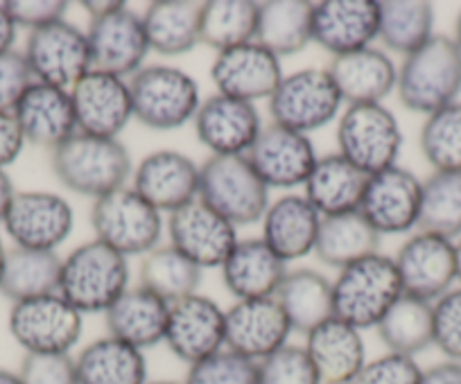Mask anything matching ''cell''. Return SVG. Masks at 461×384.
I'll use <instances>...</instances> for the list:
<instances>
[{
	"label": "cell",
	"instance_id": "obj_10",
	"mask_svg": "<svg viewBox=\"0 0 461 384\" xmlns=\"http://www.w3.org/2000/svg\"><path fill=\"white\" fill-rule=\"evenodd\" d=\"M10 333L28 355H68L82 337V315L57 294L14 303Z\"/></svg>",
	"mask_w": 461,
	"mask_h": 384
},
{
	"label": "cell",
	"instance_id": "obj_24",
	"mask_svg": "<svg viewBox=\"0 0 461 384\" xmlns=\"http://www.w3.org/2000/svg\"><path fill=\"white\" fill-rule=\"evenodd\" d=\"M25 143L57 149L77 134L73 98L66 88L32 82L12 112Z\"/></svg>",
	"mask_w": 461,
	"mask_h": 384
},
{
	"label": "cell",
	"instance_id": "obj_44",
	"mask_svg": "<svg viewBox=\"0 0 461 384\" xmlns=\"http://www.w3.org/2000/svg\"><path fill=\"white\" fill-rule=\"evenodd\" d=\"M184 384H260L258 362L226 348L190 366Z\"/></svg>",
	"mask_w": 461,
	"mask_h": 384
},
{
	"label": "cell",
	"instance_id": "obj_15",
	"mask_svg": "<svg viewBox=\"0 0 461 384\" xmlns=\"http://www.w3.org/2000/svg\"><path fill=\"white\" fill-rule=\"evenodd\" d=\"M423 181L405 167L369 176L360 213L380 236H398L419 227Z\"/></svg>",
	"mask_w": 461,
	"mask_h": 384
},
{
	"label": "cell",
	"instance_id": "obj_16",
	"mask_svg": "<svg viewBox=\"0 0 461 384\" xmlns=\"http://www.w3.org/2000/svg\"><path fill=\"white\" fill-rule=\"evenodd\" d=\"M211 77L220 95L254 104L256 100H269L278 88L283 79L281 59L251 41L217 52Z\"/></svg>",
	"mask_w": 461,
	"mask_h": 384
},
{
	"label": "cell",
	"instance_id": "obj_54",
	"mask_svg": "<svg viewBox=\"0 0 461 384\" xmlns=\"http://www.w3.org/2000/svg\"><path fill=\"white\" fill-rule=\"evenodd\" d=\"M14 195H16L14 183H12L10 176L5 174V170H0V222H3V218H5Z\"/></svg>",
	"mask_w": 461,
	"mask_h": 384
},
{
	"label": "cell",
	"instance_id": "obj_8",
	"mask_svg": "<svg viewBox=\"0 0 461 384\" xmlns=\"http://www.w3.org/2000/svg\"><path fill=\"white\" fill-rule=\"evenodd\" d=\"M337 145L346 161L374 176L396 165L402 131L384 104H351L337 125Z\"/></svg>",
	"mask_w": 461,
	"mask_h": 384
},
{
	"label": "cell",
	"instance_id": "obj_53",
	"mask_svg": "<svg viewBox=\"0 0 461 384\" xmlns=\"http://www.w3.org/2000/svg\"><path fill=\"white\" fill-rule=\"evenodd\" d=\"M16 25L5 10V3H0V55H5L14 48Z\"/></svg>",
	"mask_w": 461,
	"mask_h": 384
},
{
	"label": "cell",
	"instance_id": "obj_51",
	"mask_svg": "<svg viewBox=\"0 0 461 384\" xmlns=\"http://www.w3.org/2000/svg\"><path fill=\"white\" fill-rule=\"evenodd\" d=\"M25 138L21 134L19 122L14 121L12 113L0 112V170H5L7 165L16 161L23 152Z\"/></svg>",
	"mask_w": 461,
	"mask_h": 384
},
{
	"label": "cell",
	"instance_id": "obj_46",
	"mask_svg": "<svg viewBox=\"0 0 461 384\" xmlns=\"http://www.w3.org/2000/svg\"><path fill=\"white\" fill-rule=\"evenodd\" d=\"M432 344L450 362H461V287L432 303Z\"/></svg>",
	"mask_w": 461,
	"mask_h": 384
},
{
	"label": "cell",
	"instance_id": "obj_38",
	"mask_svg": "<svg viewBox=\"0 0 461 384\" xmlns=\"http://www.w3.org/2000/svg\"><path fill=\"white\" fill-rule=\"evenodd\" d=\"M380 5L378 39L407 57L434 37V7L425 0H387Z\"/></svg>",
	"mask_w": 461,
	"mask_h": 384
},
{
	"label": "cell",
	"instance_id": "obj_60",
	"mask_svg": "<svg viewBox=\"0 0 461 384\" xmlns=\"http://www.w3.org/2000/svg\"><path fill=\"white\" fill-rule=\"evenodd\" d=\"M145 384H176V382H145Z\"/></svg>",
	"mask_w": 461,
	"mask_h": 384
},
{
	"label": "cell",
	"instance_id": "obj_41",
	"mask_svg": "<svg viewBox=\"0 0 461 384\" xmlns=\"http://www.w3.org/2000/svg\"><path fill=\"white\" fill-rule=\"evenodd\" d=\"M202 269L175 246H157L140 264V287L157 294L166 303H176L197 294Z\"/></svg>",
	"mask_w": 461,
	"mask_h": 384
},
{
	"label": "cell",
	"instance_id": "obj_52",
	"mask_svg": "<svg viewBox=\"0 0 461 384\" xmlns=\"http://www.w3.org/2000/svg\"><path fill=\"white\" fill-rule=\"evenodd\" d=\"M420 384H461V362H441L432 369L423 371Z\"/></svg>",
	"mask_w": 461,
	"mask_h": 384
},
{
	"label": "cell",
	"instance_id": "obj_37",
	"mask_svg": "<svg viewBox=\"0 0 461 384\" xmlns=\"http://www.w3.org/2000/svg\"><path fill=\"white\" fill-rule=\"evenodd\" d=\"M61 263L64 260L55 251L12 249L7 251L5 269L0 276V292L10 301H28V299L46 297L59 292Z\"/></svg>",
	"mask_w": 461,
	"mask_h": 384
},
{
	"label": "cell",
	"instance_id": "obj_20",
	"mask_svg": "<svg viewBox=\"0 0 461 384\" xmlns=\"http://www.w3.org/2000/svg\"><path fill=\"white\" fill-rule=\"evenodd\" d=\"M245 158L267 188L283 190L305 185L317 163L314 145L308 136L296 134L274 122L263 127Z\"/></svg>",
	"mask_w": 461,
	"mask_h": 384
},
{
	"label": "cell",
	"instance_id": "obj_25",
	"mask_svg": "<svg viewBox=\"0 0 461 384\" xmlns=\"http://www.w3.org/2000/svg\"><path fill=\"white\" fill-rule=\"evenodd\" d=\"M134 190L158 213H175L199 197V167L175 149L152 152L136 167Z\"/></svg>",
	"mask_w": 461,
	"mask_h": 384
},
{
	"label": "cell",
	"instance_id": "obj_36",
	"mask_svg": "<svg viewBox=\"0 0 461 384\" xmlns=\"http://www.w3.org/2000/svg\"><path fill=\"white\" fill-rule=\"evenodd\" d=\"M378 246L380 233L362 218L360 210H356V213L321 218L314 254L328 267L344 269L357 260L375 255Z\"/></svg>",
	"mask_w": 461,
	"mask_h": 384
},
{
	"label": "cell",
	"instance_id": "obj_1",
	"mask_svg": "<svg viewBox=\"0 0 461 384\" xmlns=\"http://www.w3.org/2000/svg\"><path fill=\"white\" fill-rule=\"evenodd\" d=\"M396 91L402 107L425 118L456 103L461 95V48L455 39L434 34L407 55L398 68Z\"/></svg>",
	"mask_w": 461,
	"mask_h": 384
},
{
	"label": "cell",
	"instance_id": "obj_11",
	"mask_svg": "<svg viewBox=\"0 0 461 384\" xmlns=\"http://www.w3.org/2000/svg\"><path fill=\"white\" fill-rule=\"evenodd\" d=\"M23 57L34 82L66 91L93 70L86 32L68 21H57L46 28L32 30Z\"/></svg>",
	"mask_w": 461,
	"mask_h": 384
},
{
	"label": "cell",
	"instance_id": "obj_19",
	"mask_svg": "<svg viewBox=\"0 0 461 384\" xmlns=\"http://www.w3.org/2000/svg\"><path fill=\"white\" fill-rule=\"evenodd\" d=\"M226 337V312L208 297H185L172 303L166 339L172 353L185 364H197L221 351Z\"/></svg>",
	"mask_w": 461,
	"mask_h": 384
},
{
	"label": "cell",
	"instance_id": "obj_48",
	"mask_svg": "<svg viewBox=\"0 0 461 384\" xmlns=\"http://www.w3.org/2000/svg\"><path fill=\"white\" fill-rule=\"evenodd\" d=\"M19 378L23 384H79L70 355H25Z\"/></svg>",
	"mask_w": 461,
	"mask_h": 384
},
{
	"label": "cell",
	"instance_id": "obj_40",
	"mask_svg": "<svg viewBox=\"0 0 461 384\" xmlns=\"http://www.w3.org/2000/svg\"><path fill=\"white\" fill-rule=\"evenodd\" d=\"M375 328L389 353L407 357L419 355L432 346V303L402 294Z\"/></svg>",
	"mask_w": 461,
	"mask_h": 384
},
{
	"label": "cell",
	"instance_id": "obj_34",
	"mask_svg": "<svg viewBox=\"0 0 461 384\" xmlns=\"http://www.w3.org/2000/svg\"><path fill=\"white\" fill-rule=\"evenodd\" d=\"M79 384H145L148 362L143 351L113 337L88 344L75 360Z\"/></svg>",
	"mask_w": 461,
	"mask_h": 384
},
{
	"label": "cell",
	"instance_id": "obj_12",
	"mask_svg": "<svg viewBox=\"0 0 461 384\" xmlns=\"http://www.w3.org/2000/svg\"><path fill=\"white\" fill-rule=\"evenodd\" d=\"M86 39L93 70L122 79L139 73L149 52L143 16L131 12L127 5L91 19Z\"/></svg>",
	"mask_w": 461,
	"mask_h": 384
},
{
	"label": "cell",
	"instance_id": "obj_23",
	"mask_svg": "<svg viewBox=\"0 0 461 384\" xmlns=\"http://www.w3.org/2000/svg\"><path fill=\"white\" fill-rule=\"evenodd\" d=\"M375 0H323L312 10V41L332 57L369 48L378 39Z\"/></svg>",
	"mask_w": 461,
	"mask_h": 384
},
{
	"label": "cell",
	"instance_id": "obj_35",
	"mask_svg": "<svg viewBox=\"0 0 461 384\" xmlns=\"http://www.w3.org/2000/svg\"><path fill=\"white\" fill-rule=\"evenodd\" d=\"M312 3L305 0H269L258 3L256 43L281 57L296 55L312 41Z\"/></svg>",
	"mask_w": 461,
	"mask_h": 384
},
{
	"label": "cell",
	"instance_id": "obj_59",
	"mask_svg": "<svg viewBox=\"0 0 461 384\" xmlns=\"http://www.w3.org/2000/svg\"><path fill=\"white\" fill-rule=\"evenodd\" d=\"M456 41V46L461 48V12L459 16H456V23H455V37H452Z\"/></svg>",
	"mask_w": 461,
	"mask_h": 384
},
{
	"label": "cell",
	"instance_id": "obj_2",
	"mask_svg": "<svg viewBox=\"0 0 461 384\" xmlns=\"http://www.w3.org/2000/svg\"><path fill=\"white\" fill-rule=\"evenodd\" d=\"M52 170L75 195L100 197L125 188L131 176V156L118 138H100L77 131L52 149Z\"/></svg>",
	"mask_w": 461,
	"mask_h": 384
},
{
	"label": "cell",
	"instance_id": "obj_27",
	"mask_svg": "<svg viewBox=\"0 0 461 384\" xmlns=\"http://www.w3.org/2000/svg\"><path fill=\"white\" fill-rule=\"evenodd\" d=\"M305 351L321 384H353L366 364V348L360 330L337 317L308 333Z\"/></svg>",
	"mask_w": 461,
	"mask_h": 384
},
{
	"label": "cell",
	"instance_id": "obj_18",
	"mask_svg": "<svg viewBox=\"0 0 461 384\" xmlns=\"http://www.w3.org/2000/svg\"><path fill=\"white\" fill-rule=\"evenodd\" d=\"M167 233L172 246L199 269L221 267L240 242L236 227L199 200L170 213Z\"/></svg>",
	"mask_w": 461,
	"mask_h": 384
},
{
	"label": "cell",
	"instance_id": "obj_58",
	"mask_svg": "<svg viewBox=\"0 0 461 384\" xmlns=\"http://www.w3.org/2000/svg\"><path fill=\"white\" fill-rule=\"evenodd\" d=\"M5 258H7V251H5V245H3V236H0V276H3V269H5Z\"/></svg>",
	"mask_w": 461,
	"mask_h": 384
},
{
	"label": "cell",
	"instance_id": "obj_50",
	"mask_svg": "<svg viewBox=\"0 0 461 384\" xmlns=\"http://www.w3.org/2000/svg\"><path fill=\"white\" fill-rule=\"evenodd\" d=\"M5 10L16 28H28L32 32V30L64 21L68 3L64 0H7Z\"/></svg>",
	"mask_w": 461,
	"mask_h": 384
},
{
	"label": "cell",
	"instance_id": "obj_55",
	"mask_svg": "<svg viewBox=\"0 0 461 384\" xmlns=\"http://www.w3.org/2000/svg\"><path fill=\"white\" fill-rule=\"evenodd\" d=\"M122 5H125V3H121V0H104V3H102V0H86L82 7L91 14V19H95V16H104Z\"/></svg>",
	"mask_w": 461,
	"mask_h": 384
},
{
	"label": "cell",
	"instance_id": "obj_9",
	"mask_svg": "<svg viewBox=\"0 0 461 384\" xmlns=\"http://www.w3.org/2000/svg\"><path fill=\"white\" fill-rule=\"evenodd\" d=\"M344 104L328 68H303L281 79L269 98L274 125L308 136L330 125Z\"/></svg>",
	"mask_w": 461,
	"mask_h": 384
},
{
	"label": "cell",
	"instance_id": "obj_29",
	"mask_svg": "<svg viewBox=\"0 0 461 384\" xmlns=\"http://www.w3.org/2000/svg\"><path fill=\"white\" fill-rule=\"evenodd\" d=\"M287 273V263L278 258L265 240H240L221 264L224 285L240 301L274 297Z\"/></svg>",
	"mask_w": 461,
	"mask_h": 384
},
{
	"label": "cell",
	"instance_id": "obj_17",
	"mask_svg": "<svg viewBox=\"0 0 461 384\" xmlns=\"http://www.w3.org/2000/svg\"><path fill=\"white\" fill-rule=\"evenodd\" d=\"M77 131L100 138H118L134 116L130 84L115 75L91 70L73 88Z\"/></svg>",
	"mask_w": 461,
	"mask_h": 384
},
{
	"label": "cell",
	"instance_id": "obj_3",
	"mask_svg": "<svg viewBox=\"0 0 461 384\" xmlns=\"http://www.w3.org/2000/svg\"><path fill=\"white\" fill-rule=\"evenodd\" d=\"M130 290L127 258L104 242L91 240L70 251L61 263L59 294L79 312H106Z\"/></svg>",
	"mask_w": 461,
	"mask_h": 384
},
{
	"label": "cell",
	"instance_id": "obj_7",
	"mask_svg": "<svg viewBox=\"0 0 461 384\" xmlns=\"http://www.w3.org/2000/svg\"><path fill=\"white\" fill-rule=\"evenodd\" d=\"M95 240L127 255H148L161 242L163 219L134 188H118L95 200L91 209Z\"/></svg>",
	"mask_w": 461,
	"mask_h": 384
},
{
	"label": "cell",
	"instance_id": "obj_33",
	"mask_svg": "<svg viewBox=\"0 0 461 384\" xmlns=\"http://www.w3.org/2000/svg\"><path fill=\"white\" fill-rule=\"evenodd\" d=\"M202 3L193 0H158L143 14L149 50L163 57H179L202 43Z\"/></svg>",
	"mask_w": 461,
	"mask_h": 384
},
{
	"label": "cell",
	"instance_id": "obj_14",
	"mask_svg": "<svg viewBox=\"0 0 461 384\" xmlns=\"http://www.w3.org/2000/svg\"><path fill=\"white\" fill-rule=\"evenodd\" d=\"M402 294L434 303L452 290L456 281L455 242L434 233L419 231L401 246L396 258Z\"/></svg>",
	"mask_w": 461,
	"mask_h": 384
},
{
	"label": "cell",
	"instance_id": "obj_56",
	"mask_svg": "<svg viewBox=\"0 0 461 384\" xmlns=\"http://www.w3.org/2000/svg\"><path fill=\"white\" fill-rule=\"evenodd\" d=\"M0 384H23L21 382L19 373H12L7 369H0Z\"/></svg>",
	"mask_w": 461,
	"mask_h": 384
},
{
	"label": "cell",
	"instance_id": "obj_13",
	"mask_svg": "<svg viewBox=\"0 0 461 384\" xmlns=\"http://www.w3.org/2000/svg\"><path fill=\"white\" fill-rule=\"evenodd\" d=\"M3 224L19 249L55 251L68 240L75 215L73 206L64 197L43 190H28L16 192Z\"/></svg>",
	"mask_w": 461,
	"mask_h": 384
},
{
	"label": "cell",
	"instance_id": "obj_26",
	"mask_svg": "<svg viewBox=\"0 0 461 384\" xmlns=\"http://www.w3.org/2000/svg\"><path fill=\"white\" fill-rule=\"evenodd\" d=\"M328 73L348 107L383 104L398 82V66L387 52L374 46L335 57Z\"/></svg>",
	"mask_w": 461,
	"mask_h": 384
},
{
	"label": "cell",
	"instance_id": "obj_4",
	"mask_svg": "<svg viewBox=\"0 0 461 384\" xmlns=\"http://www.w3.org/2000/svg\"><path fill=\"white\" fill-rule=\"evenodd\" d=\"M401 297L402 282L396 260L375 254L339 269L332 282V312L357 330L375 328Z\"/></svg>",
	"mask_w": 461,
	"mask_h": 384
},
{
	"label": "cell",
	"instance_id": "obj_43",
	"mask_svg": "<svg viewBox=\"0 0 461 384\" xmlns=\"http://www.w3.org/2000/svg\"><path fill=\"white\" fill-rule=\"evenodd\" d=\"M420 152L434 172H461V100L425 118Z\"/></svg>",
	"mask_w": 461,
	"mask_h": 384
},
{
	"label": "cell",
	"instance_id": "obj_22",
	"mask_svg": "<svg viewBox=\"0 0 461 384\" xmlns=\"http://www.w3.org/2000/svg\"><path fill=\"white\" fill-rule=\"evenodd\" d=\"M194 131L212 156H245L263 131L256 104L242 100L211 95L194 113Z\"/></svg>",
	"mask_w": 461,
	"mask_h": 384
},
{
	"label": "cell",
	"instance_id": "obj_21",
	"mask_svg": "<svg viewBox=\"0 0 461 384\" xmlns=\"http://www.w3.org/2000/svg\"><path fill=\"white\" fill-rule=\"evenodd\" d=\"M292 326L274 297L247 299L226 310L224 346L247 360L263 362L287 344Z\"/></svg>",
	"mask_w": 461,
	"mask_h": 384
},
{
	"label": "cell",
	"instance_id": "obj_28",
	"mask_svg": "<svg viewBox=\"0 0 461 384\" xmlns=\"http://www.w3.org/2000/svg\"><path fill=\"white\" fill-rule=\"evenodd\" d=\"M369 174L357 170L339 152L317 158L308 181H305V200L312 204L321 218L356 213L360 210Z\"/></svg>",
	"mask_w": 461,
	"mask_h": 384
},
{
	"label": "cell",
	"instance_id": "obj_39",
	"mask_svg": "<svg viewBox=\"0 0 461 384\" xmlns=\"http://www.w3.org/2000/svg\"><path fill=\"white\" fill-rule=\"evenodd\" d=\"M258 3L251 0H211L202 3L199 39L217 52L256 41Z\"/></svg>",
	"mask_w": 461,
	"mask_h": 384
},
{
	"label": "cell",
	"instance_id": "obj_47",
	"mask_svg": "<svg viewBox=\"0 0 461 384\" xmlns=\"http://www.w3.org/2000/svg\"><path fill=\"white\" fill-rule=\"evenodd\" d=\"M423 369L414 357L387 353L374 362H366L353 384H420Z\"/></svg>",
	"mask_w": 461,
	"mask_h": 384
},
{
	"label": "cell",
	"instance_id": "obj_32",
	"mask_svg": "<svg viewBox=\"0 0 461 384\" xmlns=\"http://www.w3.org/2000/svg\"><path fill=\"white\" fill-rule=\"evenodd\" d=\"M274 299L290 319L296 333H312L335 317L332 312V282L314 269L287 272Z\"/></svg>",
	"mask_w": 461,
	"mask_h": 384
},
{
	"label": "cell",
	"instance_id": "obj_42",
	"mask_svg": "<svg viewBox=\"0 0 461 384\" xmlns=\"http://www.w3.org/2000/svg\"><path fill=\"white\" fill-rule=\"evenodd\" d=\"M419 228L447 240L461 237V172H434L423 181Z\"/></svg>",
	"mask_w": 461,
	"mask_h": 384
},
{
	"label": "cell",
	"instance_id": "obj_30",
	"mask_svg": "<svg viewBox=\"0 0 461 384\" xmlns=\"http://www.w3.org/2000/svg\"><path fill=\"white\" fill-rule=\"evenodd\" d=\"M321 215L303 195H285L269 204L263 218V240L285 263L314 251Z\"/></svg>",
	"mask_w": 461,
	"mask_h": 384
},
{
	"label": "cell",
	"instance_id": "obj_6",
	"mask_svg": "<svg viewBox=\"0 0 461 384\" xmlns=\"http://www.w3.org/2000/svg\"><path fill=\"white\" fill-rule=\"evenodd\" d=\"M131 107L140 125L157 131H172L194 121L199 86L188 73L172 66H143L130 79Z\"/></svg>",
	"mask_w": 461,
	"mask_h": 384
},
{
	"label": "cell",
	"instance_id": "obj_5",
	"mask_svg": "<svg viewBox=\"0 0 461 384\" xmlns=\"http://www.w3.org/2000/svg\"><path fill=\"white\" fill-rule=\"evenodd\" d=\"M197 200L233 227H249L267 213L269 188L245 156H211L199 167Z\"/></svg>",
	"mask_w": 461,
	"mask_h": 384
},
{
	"label": "cell",
	"instance_id": "obj_45",
	"mask_svg": "<svg viewBox=\"0 0 461 384\" xmlns=\"http://www.w3.org/2000/svg\"><path fill=\"white\" fill-rule=\"evenodd\" d=\"M260 384H321L308 351L285 344L258 362Z\"/></svg>",
	"mask_w": 461,
	"mask_h": 384
},
{
	"label": "cell",
	"instance_id": "obj_49",
	"mask_svg": "<svg viewBox=\"0 0 461 384\" xmlns=\"http://www.w3.org/2000/svg\"><path fill=\"white\" fill-rule=\"evenodd\" d=\"M34 82L30 66L21 52L10 50L0 55V112L12 113L30 84Z\"/></svg>",
	"mask_w": 461,
	"mask_h": 384
},
{
	"label": "cell",
	"instance_id": "obj_57",
	"mask_svg": "<svg viewBox=\"0 0 461 384\" xmlns=\"http://www.w3.org/2000/svg\"><path fill=\"white\" fill-rule=\"evenodd\" d=\"M455 251H456V281L461 282V240L455 245Z\"/></svg>",
	"mask_w": 461,
	"mask_h": 384
},
{
	"label": "cell",
	"instance_id": "obj_31",
	"mask_svg": "<svg viewBox=\"0 0 461 384\" xmlns=\"http://www.w3.org/2000/svg\"><path fill=\"white\" fill-rule=\"evenodd\" d=\"M104 315L109 337L145 351L166 339L170 303L139 285L127 290Z\"/></svg>",
	"mask_w": 461,
	"mask_h": 384
}]
</instances>
